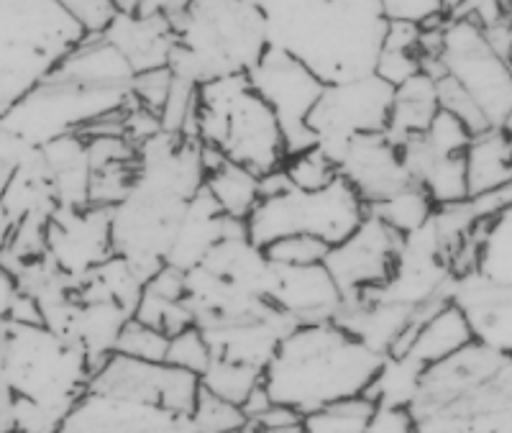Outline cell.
Wrapping results in <instances>:
<instances>
[{"label": "cell", "instance_id": "7402d4cb", "mask_svg": "<svg viewBox=\"0 0 512 433\" xmlns=\"http://www.w3.org/2000/svg\"><path fill=\"white\" fill-rule=\"evenodd\" d=\"M100 36L118 49L134 75L169 67L177 41L172 18L159 16V13L136 16V13L118 11L111 26Z\"/></svg>", "mask_w": 512, "mask_h": 433}, {"label": "cell", "instance_id": "f1b7e54d", "mask_svg": "<svg viewBox=\"0 0 512 433\" xmlns=\"http://www.w3.org/2000/svg\"><path fill=\"white\" fill-rule=\"evenodd\" d=\"M474 341L472 328L466 323L464 313L454 303H446L441 311L433 313L423 326L418 328L413 344L402 357H410L420 367H431V364L443 362V359L454 357L464 346Z\"/></svg>", "mask_w": 512, "mask_h": 433}, {"label": "cell", "instance_id": "8d00e7d4", "mask_svg": "<svg viewBox=\"0 0 512 433\" xmlns=\"http://www.w3.org/2000/svg\"><path fill=\"white\" fill-rule=\"evenodd\" d=\"M190 418L195 433H241L249 428V418L239 405L228 403L203 387H200L198 403Z\"/></svg>", "mask_w": 512, "mask_h": 433}, {"label": "cell", "instance_id": "9f6ffc18", "mask_svg": "<svg viewBox=\"0 0 512 433\" xmlns=\"http://www.w3.org/2000/svg\"><path fill=\"white\" fill-rule=\"evenodd\" d=\"M244 433H267V431H262V428H256V426H251V423H249V428H246Z\"/></svg>", "mask_w": 512, "mask_h": 433}, {"label": "cell", "instance_id": "ac0fdd59", "mask_svg": "<svg viewBox=\"0 0 512 433\" xmlns=\"http://www.w3.org/2000/svg\"><path fill=\"white\" fill-rule=\"evenodd\" d=\"M338 175L356 190L367 211L413 185V177L402 164L400 147L392 144L387 134L356 136L338 162Z\"/></svg>", "mask_w": 512, "mask_h": 433}, {"label": "cell", "instance_id": "2e32d148", "mask_svg": "<svg viewBox=\"0 0 512 433\" xmlns=\"http://www.w3.org/2000/svg\"><path fill=\"white\" fill-rule=\"evenodd\" d=\"M47 257L80 285L113 257L111 208H57L49 221Z\"/></svg>", "mask_w": 512, "mask_h": 433}, {"label": "cell", "instance_id": "8fae6325", "mask_svg": "<svg viewBox=\"0 0 512 433\" xmlns=\"http://www.w3.org/2000/svg\"><path fill=\"white\" fill-rule=\"evenodd\" d=\"M436 59L441 62L443 75L472 95L489 126L502 129L512 116V72L492 49L484 31L469 18H446Z\"/></svg>", "mask_w": 512, "mask_h": 433}, {"label": "cell", "instance_id": "1f68e13d", "mask_svg": "<svg viewBox=\"0 0 512 433\" xmlns=\"http://www.w3.org/2000/svg\"><path fill=\"white\" fill-rule=\"evenodd\" d=\"M425 369L410 357H384L382 369L369 385L367 398L374 405L387 408H410L415 393H418L420 377Z\"/></svg>", "mask_w": 512, "mask_h": 433}, {"label": "cell", "instance_id": "f35d334b", "mask_svg": "<svg viewBox=\"0 0 512 433\" xmlns=\"http://www.w3.org/2000/svg\"><path fill=\"white\" fill-rule=\"evenodd\" d=\"M167 352L169 336L157 331V328L136 321V318L126 323L121 339L116 344V354L141 359V362H167Z\"/></svg>", "mask_w": 512, "mask_h": 433}, {"label": "cell", "instance_id": "3957f363", "mask_svg": "<svg viewBox=\"0 0 512 433\" xmlns=\"http://www.w3.org/2000/svg\"><path fill=\"white\" fill-rule=\"evenodd\" d=\"M134 70L103 36H88L0 123L34 147L82 131L131 103Z\"/></svg>", "mask_w": 512, "mask_h": 433}, {"label": "cell", "instance_id": "9a60e30c", "mask_svg": "<svg viewBox=\"0 0 512 433\" xmlns=\"http://www.w3.org/2000/svg\"><path fill=\"white\" fill-rule=\"evenodd\" d=\"M400 244L402 236L397 231L379 221L374 213H367L349 239L328 249L323 264L344 293V300H361L387 285Z\"/></svg>", "mask_w": 512, "mask_h": 433}, {"label": "cell", "instance_id": "ee69618b", "mask_svg": "<svg viewBox=\"0 0 512 433\" xmlns=\"http://www.w3.org/2000/svg\"><path fill=\"white\" fill-rule=\"evenodd\" d=\"M379 3L390 24H413L425 29L448 18L443 0H379Z\"/></svg>", "mask_w": 512, "mask_h": 433}, {"label": "cell", "instance_id": "f5cc1de1", "mask_svg": "<svg viewBox=\"0 0 512 433\" xmlns=\"http://www.w3.org/2000/svg\"><path fill=\"white\" fill-rule=\"evenodd\" d=\"M466 3H469V0H443V6H446V16H454V13H459Z\"/></svg>", "mask_w": 512, "mask_h": 433}, {"label": "cell", "instance_id": "6da1fadb", "mask_svg": "<svg viewBox=\"0 0 512 433\" xmlns=\"http://www.w3.org/2000/svg\"><path fill=\"white\" fill-rule=\"evenodd\" d=\"M203 144L159 131L136 147L134 182L111 208L113 254L146 282L167 264L192 198L205 188Z\"/></svg>", "mask_w": 512, "mask_h": 433}, {"label": "cell", "instance_id": "f546056e", "mask_svg": "<svg viewBox=\"0 0 512 433\" xmlns=\"http://www.w3.org/2000/svg\"><path fill=\"white\" fill-rule=\"evenodd\" d=\"M262 177L236 162L221 159L205 175V190L231 221L246 223L262 200Z\"/></svg>", "mask_w": 512, "mask_h": 433}, {"label": "cell", "instance_id": "836d02e7", "mask_svg": "<svg viewBox=\"0 0 512 433\" xmlns=\"http://www.w3.org/2000/svg\"><path fill=\"white\" fill-rule=\"evenodd\" d=\"M264 385V369L246 367V364L226 362V359H213L205 375L200 377V387L228 403L244 408L249 395L256 387Z\"/></svg>", "mask_w": 512, "mask_h": 433}, {"label": "cell", "instance_id": "9c48e42d", "mask_svg": "<svg viewBox=\"0 0 512 433\" xmlns=\"http://www.w3.org/2000/svg\"><path fill=\"white\" fill-rule=\"evenodd\" d=\"M198 141L254 175L277 172L287 162L285 136L249 75L203 85L198 93Z\"/></svg>", "mask_w": 512, "mask_h": 433}, {"label": "cell", "instance_id": "681fc988", "mask_svg": "<svg viewBox=\"0 0 512 433\" xmlns=\"http://www.w3.org/2000/svg\"><path fill=\"white\" fill-rule=\"evenodd\" d=\"M6 323L0 321V433H16V421H13V400L3 377V346H6Z\"/></svg>", "mask_w": 512, "mask_h": 433}, {"label": "cell", "instance_id": "ab89813d", "mask_svg": "<svg viewBox=\"0 0 512 433\" xmlns=\"http://www.w3.org/2000/svg\"><path fill=\"white\" fill-rule=\"evenodd\" d=\"M210 362H213V352H210L208 339H205V334L198 326L185 328V331L169 339L167 364H172V367H180L185 372L203 377Z\"/></svg>", "mask_w": 512, "mask_h": 433}, {"label": "cell", "instance_id": "4dcf8cb0", "mask_svg": "<svg viewBox=\"0 0 512 433\" xmlns=\"http://www.w3.org/2000/svg\"><path fill=\"white\" fill-rule=\"evenodd\" d=\"M423 29L413 24H390L384 34L382 52L377 59L374 75L390 82L392 88H400L402 82L423 72V49H420Z\"/></svg>", "mask_w": 512, "mask_h": 433}, {"label": "cell", "instance_id": "7bdbcfd3", "mask_svg": "<svg viewBox=\"0 0 512 433\" xmlns=\"http://www.w3.org/2000/svg\"><path fill=\"white\" fill-rule=\"evenodd\" d=\"M423 144L431 149L433 154H443V157H456V154H464L469 141H472V131L466 129L464 123L456 116L446 111H438V116L433 118V123L428 126L425 134H420Z\"/></svg>", "mask_w": 512, "mask_h": 433}, {"label": "cell", "instance_id": "d6986e66", "mask_svg": "<svg viewBox=\"0 0 512 433\" xmlns=\"http://www.w3.org/2000/svg\"><path fill=\"white\" fill-rule=\"evenodd\" d=\"M269 303L300 323L333 321L344 305V293L326 270V264L310 267H280L274 264Z\"/></svg>", "mask_w": 512, "mask_h": 433}, {"label": "cell", "instance_id": "816d5d0a", "mask_svg": "<svg viewBox=\"0 0 512 433\" xmlns=\"http://www.w3.org/2000/svg\"><path fill=\"white\" fill-rule=\"evenodd\" d=\"M11 175L13 172L0 170V252L6 249L8 239H11V234H13V223H11V218H8L6 208H3V193H6V185H8V180H11Z\"/></svg>", "mask_w": 512, "mask_h": 433}, {"label": "cell", "instance_id": "5b68a950", "mask_svg": "<svg viewBox=\"0 0 512 433\" xmlns=\"http://www.w3.org/2000/svg\"><path fill=\"white\" fill-rule=\"evenodd\" d=\"M408 410L418 433H512V354L472 341L425 367Z\"/></svg>", "mask_w": 512, "mask_h": 433}, {"label": "cell", "instance_id": "e575fe53", "mask_svg": "<svg viewBox=\"0 0 512 433\" xmlns=\"http://www.w3.org/2000/svg\"><path fill=\"white\" fill-rule=\"evenodd\" d=\"M377 405L367 398L341 400L303 418V433H367Z\"/></svg>", "mask_w": 512, "mask_h": 433}, {"label": "cell", "instance_id": "ffe728a7", "mask_svg": "<svg viewBox=\"0 0 512 433\" xmlns=\"http://www.w3.org/2000/svg\"><path fill=\"white\" fill-rule=\"evenodd\" d=\"M451 303L464 313L474 341L512 354V287L492 285L474 272L456 275Z\"/></svg>", "mask_w": 512, "mask_h": 433}, {"label": "cell", "instance_id": "db71d44e", "mask_svg": "<svg viewBox=\"0 0 512 433\" xmlns=\"http://www.w3.org/2000/svg\"><path fill=\"white\" fill-rule=\"evenodd\" d=\"M502 129H505L507 136H510V139H512V116L507 118V123H505V126H502Z\"/></svg>", "mask_w": 512, "mask_h": 433}, {"label": "cell", "instance_id": "603a6c76", "mask_svg": "<svg viewBox=\"0 0 512 433\" xmlns=\"http://www.w3.org/2000/svg\"><path fill=\"white\" fill-rule=\"evenodd\" d=\"M451 270L454 277L474 272L492 285L512 287V205L474 226L456 252Z\"/></svg>", "mask_w": 512, "mask_h": 433}, {"label": "cell", "instance_id": "277c9868", "mask_svg": "<svg viewBox=\"0 0 512 433\" xmlns=\"http://www.w3.org/2000/svg\"><path fill=\"white\" fill-rule=\"evenodd\" d=\"M384 357L361 344L336 321L300 323L282 339L264 369V387L272 403L300 416L341 400L367 395Z\"/></svg>", "mask_w": 512, "mask_h": 433}, {"label": "cell", "instance_id": "4316f807", "mask_svg": "<svg viewBox=\"0 0 512 433\" xmlns=\"http://www.w3.org/2000/svg\"><path fill=\"white\" fill-rule=\"evenodd\" d=\"M469 198L497 193L512 185V139L505 129L472 136L464 152Z\"/></svg>", "mask_w": 512, "mask_h": 433}, {"label": "cell", "instance_id": "7c38bea8", "mask_svg": "<svg viewBox=\"0 0 512 433\" xmlns=\"http://www.w3.org/2000/svg\"><path fill=\"white\" fill-rule=\"evenodd\" d=\"M392 98H395V88L379 75L326 85L308 121L315 136V147L338 167L356 136L387 131Z\"/></svg>", "mask_w": 512, "mask_h": 433}, {"label": "cell", "instance_id": "74e56055", "mask_svg": "<svg viewBox=\"0 0 512 433\" xmlns=\"http://www.w3.org/2000/svg\"><path fill=\"white\" fill-rule=\"evenodd\" d=\"M285 175L290 177L292 188L297 190H323L328 188L338 177V167L320 152L318 147L308 149V152L292 154L285 162Z\"/></svg>", "mask_w": 512, "mask_h": 433}, {"label": "cell", "instance_id": "484cf974", "mask_svg": "<svg viewBox=\"0 0 512 433\" xmlns=\"http://www.w3.org/2000/svg\"><path fill=\"white\" fill-rule=\"evenodd\" d=\"M52 175L54 198L59 208L90 205V154L88 141L80 134H67L39 147Z\"/></svg>", "mask_w": 512, "mask_h": 433}, {"label": "cell", "instance_id": "cb8c5ba5", "mask_svg": "<svg viewBox=\"0 0 512 433\" xmlns=\"http://www.w3.org/2000/svg\"><path fill=\"white\" fill-rule=\"evenodd\" d=\"M241 229H246V223L231 221L218 208L216 200L210 198L208 190L203 188L192 198L190 208H187L185 218H182L167 264L180 272L195 270L226 236L236 234Z\"/></svg>", "mask_w": 512, "mask_h": 433}, {"label": "cell", "instance_id": "8992f818", "mask_svg": "<svg viewBox=\"0 0 512 433\" xmlns=\"http://www.w3.org/2000/svg\"><path fill=\"white\" fill-rule=\"evenodd\" d=\"M3 377L16 433H59L93 380L88 354L41 323H6Z\"/></svg>", "mask_w": 512, "mask_h": 433}, {"label": "cell", "instance_id": "f6af8a7d", "mask_svg": "<svg viewBox=\"0 0 512 433\" xmlns=\"http://www.w3.org/2000/svg\"><path fill=\"white\" fill-rule=\"evenodd\" d=\"M88 36H100L118 13L116 0H57Z\"/></svg>", "mask_w": 512, "mask_h": 433}, {"label": "cell", "instance_id": "83f0119b", "mask_svg": "<svg viewBox=\"0 0 512 433\" xmlns=\"http://www.w3.org/2000/svg\"><path fill=\"white\" fill-rule=\"evenodd\" d=\"M438 111H441V103H438L436 80L420 72V75L410 77L408 82H402L400 88H395L390 123H387L384 134L392 144L400 147L413 136L425 134Z\"/></svg>", "mask_w": 512, "mask_h": 433}, {"label": "cell", "instance_id": "d590c367", "mask_svg": "<svg viewBox=\"0 0 512 433\" xmlns=\"http://www.w3.org/2000/svg\"><path fill=\"white\" fill-rule=\"evenodd\" d=\"M134 318L136 321L146 323V326L157 328V331L167 334L169 339L180 334V331H185V328L195 326V321H192V313H190V308H187L185 300L162 298V295L152 293V290H146V287H144V295H141L139 305H136Z\"/></svg>", "mask_w": 512, "mask_h": 433}, {"label": "cell", "instance_id": "5bb4252c", "mask_svg": "<svg viewBox=\"0 0 512 433\" xmlns=\"http://www.w3.org/2000/svg\"><path fill=\"white\" fill-rule=\"evenodd\" d=\"M88 390L192 416L200 395V377L167 362H141L111 354L93 372Z\"/></svg>", "mask_w": 512, "mask_h": 433}, {"label": "cell", "instance_id": "30bf717a", "mask_svg": "<svg viewBox=\"0 0 512 433\" xmlns=\"http://www.w3.org/2000/svg\"><path fill=\"white\" fill-rule=\"evenodd\" d=\"M367 213L364 200L338 175L323 190L308 193L287 188L285 193L262 198L246 221V231L259 246H269L285 236H313L323 244L336 246L359 229Z\"/></svg>", "mask_w": 512, "mask_h": 433}, {"label": "cell", "instance_id": "11a10c76", "mask_svg": "<svg viewBox=\"0 0 512 433\" xmlns=\"http://www.w3.org/2000/svg\"><path fill=\"white\" fill-rule=\"evenodd\" d=\"M507 24L512 26V0H507Z\"/></svg>", "mask_w": 512, "mask_h": 433}, {"label": "cell", "instance_id": "60d3db41", "mask_svg": "<svg viewBox=\"0 0 512 433\" xmlns=\"http://www.w3.org/2000/svg\"><path fill=\"white\" fill-rule=\"evenodd\" d=\"M436 88H438V103H441V111H446V113H451V116L459 118L466 129L472 131V136L484 134V131L492 129L487 121V116L482 113V108L474 103L472 95L466 93L459 82L451 80L448 75H443L436 80Z\"/></svg>", "mask_w": 512, "mask_h": 433}, {"label": "cell", "instance_id": "7dc6e473", "mask_svg": "<svg viewBox=\"0 0 512 433\" xmlns=\"http://www.w3.org/2000/svg\"><path fill=\"white\" fill-rule=\"evenodd\" d=\"M367 433H418L415 431V421L410 416L408 408H387V405H377L374 416L369 421Z\"/></svg>", "mask_w": 512, "mask_h": 433}, {"label": "cell", "instance_id": "52a82bcc", "mask_svg": "<svg viewBox=\"0 0 512 433\" xmlns=\"http://www.w3.org/2000/svg\"><path fill=\"white\" fill-rule=\"evenodd\" d=\"M172 26L177 41L169 70L195 88L249 75L269 52L267 24L254 0H187Z\"/></svg>", "mask_w": 512, "mask_h": 433}, {"label": "cell", "instance_id": "c3c4849f", "mask_svg": "<svg viewBox=\"0 0 512 433\" xmlns=\"http://www.w3.org/2000/svg\"><path fill=\"white\" fill-rule=\"evenodd\" d=\"M118 11L123 13H136V16H152V13H159V16L172 18L187 0H116Z\"/></svg>", "mask_w": 512, "mask_h": 433}, {"label": "cell", "instance_id": "ba28073f", "mask_svg": "<svg viewBox=\"0 0 512 433\" xmlns=\"http://www.w3.org/2000/svg\"><path fill=\"white\" fill-rule=\"evenodd\" d=\"M85 39L57 0H0V118Z\"/></svg>", "mask_w": 512, "mask_h": 433}, {"label": "cell", "instance_id": "bcb514c9", "mask_svg": "<svg viewBox=\"0 0 512 433\" xmlns=\"http://www.w3.org/2000/svg\"><path fill=\"white\" fill-rule=\"evenodd\" d=\"M172 80H175V75H172L169 67H164V70L141 72V75L134 77L131 98H134L139 106L149 108V111L159 116L169 98V90H172Z\"/></svg>", "mask_w": 512, "mask_h": 433}, {"label": "cell", "instance_id": "44dd1931", "mask_svg": "<svg viewBox=\"0 0 512 433\" xmlns=\"http://www.w3.org/2000/svg\"><path fill=\"white\" fill-rule=\"evenodd\" d=\"M297 323L290 316L274 308L272 313L251 321L228 323V326L203 331L210 344L213 359L246 364V367L267 369L272 357L280 349L282 339L290 334Z\"/></svg>", "mask_w": 512, "mask_h": 433}, {"label": "cell", "instance_id": "7a4b0ae2", "mask_svg": "<svg viewBox=\"0 0 512 433\" xmlns=\"http://www.w3.org/2000/svg\"><path fill=\"white\" fill-rule=\"evenodd\" d=\"M269 49L297 59L323 85L374 75L387 34L379 0H254Z\"/></svg>", "mask_w": 512, "mask_h": 433}, {"label": "cell", "instance_id": "d6a6232c", "mask_svg": "<svg viewBox=\"0 0 512 433\" xmlns=\"http://www.w3.org/2000/svg\"><path fill=\"white\" fill-rule=\"evenodd\" d=\"M369 213H374L379 221L387 223L400 236H408L413 231L423 229L425 223L431 221L433 213H436V203L431 200V195L420 188L418 182H413V185L402 188L392 198L369 208Z\"/></svg>", "mask_w": 512, "mask_h": 433}, {"label": "cell", "instance_id": "b9f144b4", "mask_svg": "<svg viewBox=\"0 0 512 433\" xmlns=\"http://www.w3.org/2000/svg\"><path fill=\"white\" fill-rule=\"evenodd\" d=\"M328 249H331V246L313 239V236H285V239H277L269 246H264V252L272 259V264H280V267H310V264H323L328 257Z\"/></svg>", "mask_w": 512, "mask_h": 433}, {"label": "cell", "instance_id": "e0dca14e", "mask_svg": "<svg viewBox=\"0 0 512 433\" xmlns=\"http://www.w3.org/2000/svg\"><path fill=\"white\" fill-rule=\"evenodd\" d=\"M59 433H195L185 413L88 390Z\"/></svg>", "mask_w": 512, "mask_h": 433}, {"label": "cell", "instance_id": "6f0895ef", "mask_svg": "<svg viewBox=\"0 0 512 433\" xmlns=\"http://www.w3.org/2000/svg\"><path fill=\"white\" fill-rule=\"evenodd\" d=\"M241 433H244V431H241Z\"/></svg>", "mask_w": 512, "mask_h": 433}, {"label": "cell", "instance_id": "f907efd6", "mask_svg": "<svg viewBox=\"0 0 512 433\" xmlns=\"http://www.w3.org/2000/svg\"><path fill=\"white\" fill-rule=\"evenodd\" d=\"M18 295H21V290H18L16 277H13V272H8L6 267L0 264V321H8Z\"/></svg>", "mask_w": 512, "mask_h": 433}, {"label": "cell", "instance_id": "d4e9b609", "mask_svg": "<svg viewBox=\"0 0 512 433\" xmlns=\"http://www.w3.org/2000/svg\"><path fill=\"white\" fill-rule=\"evenodd\" d=\"M131 318L134 316L113 300H80L64 339H70L88 354L95 372L105 359L116 354L118 339Z\"/></svg>", "mask_w": 512, "mask_h": 433}, {"label": "cell", "instance_id": "4fadbf2b", "mask_svg": "<svg viewBox=\"0 0 512 433\" xmlns=\"http://www.w3.org/2000/svg\"><path fill=\"white\" fill-rule=\"evenodd\" d=\"M249 82L277 116L287 157L313 149L315 136L308 121L326 85L308 67L277 49L264 54L262 62L249 72Z\"/></svg>", "mask_w": 512, "mask_h": 433}]
</instances>
